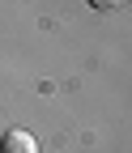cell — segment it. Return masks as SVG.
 Masks as SVG:
<instances>
[{
  "mask_svg": "<svg viewBox=\"0 0 132 153\" xmlns=\"http://www.w3.org/2000/svg\"><path fill=\"white\" fill-rule=\"evenodd\" d=\"M0 153H39V140H34L26 128H13V132H4V140H0Z\"/></svg>",
  "mask_w": 132,
  "mask_h": 153,
  "instance_id": "1",
  "label": "cell"
},
{
  "mask_svg": "<svg viewBox=\"0 0 132 153\" xmlns=\"http://www.w3.org/2000/svg\"><path fill=\"white\" fill-rule=\"evenodd\" d=\"M89 4H94V9H119L124 0H89Z\"/></svg>",
  "mask_w": 132,
  "mask_h": 153,
  "instance_id": "2",
  "label": "cell"
}]
</instances>
